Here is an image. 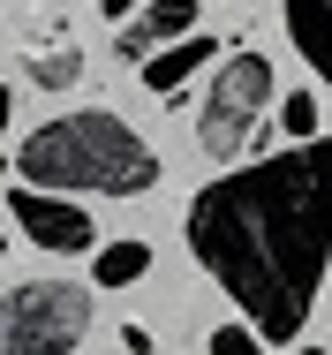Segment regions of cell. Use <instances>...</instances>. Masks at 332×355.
Masks as SVG:
<instances>
[{
  "mask_svg": "<svg viewBox=\"0 0 332 355\" xmlns=\"http://www.w3.org/2000/svg\"><path fill=\"white\" fill-rule=\"evenodd\" d=\"M98 15H106V23H129V15H136V0H98Z\"/></svg>",
  "mask_w": 332,
  "mask_h": 355,
  "instance_id": "obj_13",
  "label": "cell"
},
{
  "mask_svg": "<svg viewBox=\"0 0 332 355\" xmlns=\"http://www.w3.org/2000/svg\"><path fill=\"white\" fill-rule=\"evenodd\" d=\"M8 114H15V91H0V129H8Z\"/></svg>",
  "mask_w": 332,
  "mask_h": 355,
  "instance_id": "obj_14",
  "label": "cell"
},
{
  "mask_svg": "<svg viewBox=\"0 0 332 355\" xmlns=\"http://www.w3.org/2000/svg\"><path fill=\"white\" fill-rule=\"evenodd\" d=\"M91 333V295L76 280H23L0 295V355H76Z\"/></svg>",
  "mask_w": 332,
  "mask_h": 355,
  "instance_id": "obj_3",
  "label": "cell"
},
{
  "mask_svg": "<svg viewBox=\"0 0 332 355\" xmlns=\"http://www.w3.org/2000/svg\"><path fill=\"white\" fill-rule=\"evenodd\" d=\"M279 129H287L295 144H310V137H317V98H310V91H295V98L279 106Z\"/></svg>",
  "mask_w": 332,
  "mask_h": 355,
  "instance_id": "obj_11",
  "label": "cell"
},
{
  "mask_svg": "<svg viewBox=\"0 0 332 355\" xmlns=\"http://www.w3.org/2000/svg\"><path fill=\"white\" fill-rule=\"evenodd\" d=\"M0 174H8V159H0Z\"/></svg>",
  "mask_w": 332,
  "mask_h": 355,
  "instance_id": "obj_16",
  "label": "cell"
},
{
  "mask_svg": "<svg viewBox=\"0 0 332 355\" xmlns=\"http://www.w3.org/2000/svg\"><path fill=\"white\" fill-rule=\"evenodd\" d=\"M151 272V250L143 242H106V250H91V280L98 287H129Z\"/></svg>",
  "mask_w": 332,
  "mask_h": 355,
  "instance_id": "obj_9",
  "label": "cell"
},
{
  "mask_svg": "<svg viewBox=\"0 0 332 355\" xmlns=\"http://www.w3.org/2000/svg\"><path fill=\"white\" fill-rule=\"evenodd\" d=\"M15 174L30 189H61V197H143L159 182V151L121 114L91 106V114H61V121L30 129L15 151Z\"/></svg>",
  "mask_w": 332,
  "mask_h": 355,
  "instance_id": "obj_2",
  "label": "cell"
},
{
  "mask_svg": "<svg viewBox=\"0 0 332 355\" xmlns=\"http://www.w3.org/2000/svg\"><path fill=\"white\" fill-rule=\"evenodd\" d=\"M8 212H15V227H23L38 250H53V257H83V250H91V234H98L91 212H83L76 197H61V189H30V182L8 197Z\"/></svg>",
  "mask_w": 332,
  "mask_h": 355,
  "instance_id": "obj_5",
  "label": "cell"
},
{
  "mask_svg": "<svg viewBox=\"0 0 332 355\" xmlns=\"http://www.w3.org/2000/svg\"><path fill=\"white\" fill-rule=\"evenodd\" d=\"M189 31H197V0H151V8H136L129 23H121V53L151 61L159 46H174V38H189Z\"/></svg>",
  "mask_w": 332,
  "mask_h": 355,
  "instance_id": "obj_6",
  "label": "cell"
},
{
  "mask_svg": "<svg viewBox=\"0 0 332 355\" xmlns=\"http://www.w3.org/2000/svg\"><path fill=\"white\" fill-rule=\"evenodd\" d=\"M189 250L265 340H295L332 265V137L287 144L197 189Z\"/></svg>",
  "mask_w": 332,
  "mask_h": 355,
  "instance_id": "obj_1",
  "label": "cell"
},
{
  "mask_svg": "<svg viewBox=\"0 0 332 355\" xmlns=\"http://www.w3.org/2000/svg\"><path fill=\"white\" fill-rule=\"evenodd\" d=\"M204 355H265V333H257V325H219Z\"/></svg>",
  "mask_w": 332,
  "mask_h": 355,
  "instance_id": "obj_12",
  "label": "cell"
},
{
  "mask_svg": "<svg viewBox=\"0 0 332 355\" xmlns=\"http://www.w3.org/2000/svg\"><path fill=\"white\" fill-rule=\"evenodd\" d=\"M295 355H332V348H295Z\"/></svg>",
  "mask_w": 332,
  "mask_h": 355,
  "instance_id": "obj_15",
  "label": "cell"
},
{
  "mask_svg": "<svg viewBox=\"0 0 332 355\" xmlns=\"http://www.w3.org/2000/svg\"><path fill=\"white\" fill-rule=\"evenodd\" d=\"M211 53H227L219 38H204V31H189V38H174V46H159L151 61H143V91H159V98H174L189 76L211 61Z\"/></svg>",
  "mask_w": 332,
  "mask_h": 355,
  "instance_id": "obj_7",
  "label": "cell"
},
{
  "mask_svg": "<svg viewBox=\"0 0 332 355\" xmlns=\"http://www.w3.org/2000/svg\"><path fill=\"white\" fill-rule=\"evenodd\" d=\"M272 106V61L265 53H234V61H219L211 76V91H204V114H197V144L211 159H234L250 129H257V114Z\"/></svg>",
  "mask_w": 332,
  "mask_h": 355,
  "instance_id": "obj_4",
  "label": "cell"
},
{
  "mask_svg": "<svg viewBox=\"0 0 332 355\" xmlns=\"http://www.w3.org/2000/svg\"><path fill=\"white\" fill-rule=\"evenodd\" d=\"M287 38H295V53L332 83V0H287Z\"/></svg>",
  "mask_w": 332,
  "mask_h": 355,
  "instance_id": "obj_8",
  "label": "cell"
},
{
  "mask_svg": "<svg viewBox=\"0 0 332 355\" xmlns=\"http://www.w3.org/2000/svg\"><path fill=\"white\" fill-rule=\"evenodd\" d=\"M76 76H83V53H76V46H30V83H46V91H68V83H76Z\"/></svg>",
  "mask_w": 332,
  "mask_h": 355,
  "instance_id": "obj_10",
  "label": "cell"
}]
</instances>
